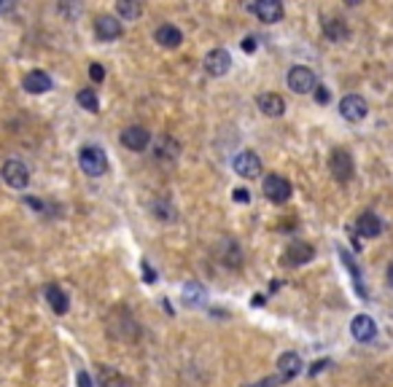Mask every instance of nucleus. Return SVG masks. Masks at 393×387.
Listing matches in <instances>:
<instances>
[{"label": "nucleus", "mask_w": 393, "mask_h": 387, "mask_svg": "<svg viewBox=\"0 0 393 387\" xmlns=\"http://www.w3.org/2000/svg\"><path fill=\"white\" fill-rule=\"evenodd\" d=\"M78 167L89 175V178H102L108 172V156L105 151L98 148V145H84L78 151Z\"/></svg>", "instance_id": "f257e3e1"}, {"label": "nucleus", "mask_w": 393, "mask_h": 387, "mask_svg": "<svg viewBox=\"0 0 393 387\" xmlns=\"http://www.w3.org/2000/svg\"><path fill=\"white\" fill-rule=\"evenodd\" d=\"M328 169H331V175H334L339 183L353 180L356 164H353L350 151H345V148H334V151H331V156H328Z\"/></svg>", "instance_id": "f03ea898"}, {"label": "nucleus", "mask_w": 393, "mask_h": 387, "mask_svg": "<svg viewBox=\"0 0 393 387\" xmlns=\"http://www.w3.org/2000/svg\"><path fill=\"white\" fill-rule=\"evenodd\" d=\"M0 175H3V180H5L11 189H16V191L27 189V183H30V169H27L25 161H19V159L5 161L3 169H0Z\"/></svg>", "instance_id": "7ed1b4c3"}, {"label": "nucleus", "mask_w": 393, "mask_h": 387, "mask_svg": "<svg viewBox=\"0 0 393 387\" xmlns=\"http://www.w3.org/2000/svg\"><path fill=\"white\" fill-rule=\"evenodd\" d=\"M289 86H291V92H296V95H310V92H315L318 78H315V73L310 67L294 64L289 70Z\"/></svg>", "instance_id": "20e7f679"}, {"label": "nucleus", "mask_w": 393, "mask_h": 387, "mask_svg": "<svg viewBox=\"0 0 393 387\" xmlns=\"http://www.w3.org/2000/svg\"><path fill=\"white\" fill-rule=\"evenodd\" d=\"M291 180L289 178H283V175H267L264 178V196L269 199V202H275V204H283V202H289L291 199Z\"/></svg>", "instance_id": "39448f33"}, {"label": "nucleus", "mask_w": 393, "mask_h": 387, "mask_svg": "<svg viewBox=\"0 0 393 387\" xmlns=\"http://www.w3.org/2000/svg\"><path fill=\"white\" fill-rule=\"evenodd\" d=\"M232 169L240 175V178H259L262 175V159L254 154V151H240L234 159H232Z\"/></svg>", "instance_id": "423d86ee"}, {"label": "nucleus", "mask_w": 393, "mask_h": 387, "mask_svg": "<svg viewBox=\"0 0 393 387\" xmlns=\"http://www.w3.org/2000/svg\"><path fill=\"white\" fill-rule=\"evenodd\" d=\"M205 70H207V75H213V78H221V75H227L232 67V57L227 49H213V51H207L205 54Z\"/></svg>", "instance_id": "0eeeda50"}, {"label": "nucleus", "mask_w": 393, "mask_h": 387, "mask_svg": "<svg viewBox=\"0 0 393 387\" xmlns=\"http://www.w3.org/2000/svg\"><path fill=\"white\" fill-rule=\"evenodd\" d=\"M339 113H342V119L345 121H363L366 119V113H369V105H366V99L361 95H348L342 97V102H339Z\"/></svg>", "instance_id": "6e6552de"}, {"label": "nucleus", "mask_w": 393, "mask_h": 387, "mask_svg": "<svg viewBox=\"0 0 393 387\" xmlns=\"http://www.w3.org/2000/svg\"><path fill=\"white\" fill-rule=\"evenodd\" d=\"M148 143H151V132H148L146 127H140V124L127 127L124 132H122V145H124L127 151L140 154V151H146V148H148Z\"/></svg>", "instance_id": "1a4fd4ad"}, {"label": "nucleus", "mask_w": 393, "mask_h": 387, "mask_svg": "<svg viewBox=\"0 0 393 387\" xmlns=\"http://www.w3.org/2000/svg\"><path fill=\"white\" fill-rule=\"evenodd\" d=\"M315 258V248L310 245V242H291L289 248H286V253H283V263L286 266H302V263H307V261H313Z\"/></svg>", "instance_id": "9d476101"}, {"label": "nucleus", "mask_w": 393, "mask_h": 387, "mask_svg": "<svg viewBox=\"0 0 393 387\" xmlns=\"http://www.w3.org/2000/svg\"><path fill=\"white\" fill-rule=\"evenodd\" d=\"M251 11L267 25H275L283 19V3L280 0H256V3H251Z\"/></svg>", "instance_id": "9b49d317"}, {"label": "nucleus", "mask_w": 393, "mask_h": 387, "mask_svg": "<svg viewBox=\"0 0 393 387\" xmlns=\"http://www.w3.org/2000/svg\"><path fill=\"white\" fill-rule=\"evenodd\" d=\"M218 261L224 263V266H229V269H237L240 263H243V248L237 245V239H232V237H221V242H218Z\"/></svg>", "instance_id": "f8f14e48"}, {"label": "nucleus", "mask_w": 393, "mask_h": 387, "mask_svg": "<svg viewBox=\"0 0 393 387\" xmlns=\"http://www.w3.org/2000/svg\"><path fill=\"white\" fill-rule=\"evenodd\" d=\"M383 228H385V224H383V221H380V215H377V213H372V210L361 213L359 221H356V234H359V237H366V239L380 237V234H383Z\"/></svg>", "instance_id": "ddd939ff"}, {"label": "nucleus", "mask_w": 393, "mask_h": 387, "mask_svg": "<svg viewBox=\"0 0 393 387\" xmlns=\"http://www.w3.org/2000/svg\"><path fill=\"white\" fill-rule=\"evenodd\" d=\"M95 32H98L100 40H116V38H122V35H124V27H122L119 16H108V14H102V16L95 19Z\"/></svg>", "instance_id": "4468645a"}, {"label": "nucleus", "mask_w": 393, "mask_h": 387, "mask_svg": "<svg viewBox=\"0 0 393 387\" xmlns=\"http://www.w3.org/2000/svg\"><path fill=\"white\" fill-rule=\"evenodd\" d=\"M350 333H353V339H356V342L369 344V342L377 336V322L372 320L369 315H356L353 322H350Z\"/></svg>", "instance_id": "2eb2a0df"}, {"label": "nucleus", "mask_w": 393, "mask_h": 387, "mask_svg": "<svg viewBox=\"0 0 393 387\" xmlns=\"http://www.w3.org/2000/svg\"><path fill=\"white\" fill-rule=\"evenodd\" d=\"M256 105H259V110H262L264 116H269V119H278V116L286 113V99L280 95H275V92H262V95L256 97Z\"/></svg>", "instance_id": "dca6fc26"}, {"label": "nucleus", "mask_w": 393, "mask_h": 387, "mask_svg": "<svg viewBox=\"0 0 393 387\" xmlns=\"http://www.w3.org/2000/svg\"><path fill=\"white\" fill-rule=\"evenodd\" d=\"M22 86H25V92H30V95H43V92L52 89V78H49V73H43V70H30V73L22 78Z\"/></svg>", "instance_id": "f3484780"}, {"label": "nucleus", "mask_w": 393, "mask_h": 387, "mask_svg": "<svg viewBox=\"0 0 393 387\" xmlns=\"http://www.w3.org/2000/svg\"><path fill=\"white\" fill-rule=\"evenodd\" d=\"M178 154H181L178 140H172L170 134L157 137V143H154V156H157V159L159 161H175L178 159Z\"/></svg>", "instance_id": "a211bd4d"}, {"label": "nucleus", "mask_w": 393, "mask_h": 387, "mask_svg": "<svg viewBox=\"0 0 393 387\" xmlns=\"http://www.w3.org/2000/svg\"><path fill=\"white\" fill-rule=\"evenodd\" d=\"M278 368H280V377L289 382V379H294L302 374V368H304V363H302V357L296 353H283L278 357Z\"/></svg>", "instance_id": "6ab92c4d"}, {"label": "nucleus", "mask_w": 393, "mask_h": 387, "mask_svg": "<svg viewBox=\"0 0 393 387\" xmlns=\"http://www.w3.org/2000/svg\"><path fill=\"white\" fill-rule=\"evenodd\" d=\"M43 296H46V301H49V307L57 312V315H65L67 307H70V301H67V293L57 283H49L46 288H43Z\"/></svg>", "instance_id": "aec40b11"}, {"label": "nucleus", "mask_w": 393, "mask_h": 387, "mask_svg": "<svg viewBox=\"0 0 393 387\" xmlns=\"http://www.w3.org/2000/svg\"><path fill=\"white\" fill-rule=\"evenodd\" d=\"M154 38H157V43L164 46V49H178V46L183 43V32L178 30L175 25H159L157 32H154Z\"/></svg>", "instance_id": "412c9836"}, {"label": "nucleus", "mask_w": 393, "mask_h": 387, "mask_svg": "<svg viewBox=\"0 0 393 387\" xmlns=\"http://www.w3.org/2000/svg\"><path fill=\"white\" fill-rule=\"evenodd\" d=\"M98 382L100 387H127V379H124L116 368H111V366H100Z\"/></svg>", "instance_id": "4be33fe9"}, {"label": "nucleus", "mask_w": 393, "mask_h": 387, "mask_svg": "<svg viewBox=\"0 0 393 387\" xmlns=\"http://www.w3.org/2000/svg\"><path fill=\"white\" fill-rule=\"evenodd\" d=\"M324 32H326V38H331L334 43H342V40L350 35L348 22H342V19H328V22H324Z\"/></svg>", "instance_id": "5701e85b"}, {"label": "nucleus", "mask_w": 393, "mask_h": 387, "mask_svg": "<svg viewBox=\"0 0 393 387\" xmlns=\"http://www.w3.org/2000/svg\"><path fill=\"white\" fill-rule=\"evenodd\" d=\"M205 298H207V293H205V288H202L199 283H186V285H183V301H186L189 307L205 304Z\"/></svg>", "instance_id": "b1692460"}, {"label": "nucleus", "mask_w": 393, "mask_h": 387, "mask_svg": "<svg viewBox=\"0 0 393 387\" xmlns=\"http://www.w3.org/2000/svg\"><path fill=\"white\" fill-rule=\"evenodd\" d=\"M76 102H78L84 110H89V113H98L100 110V99L95 89H81V92L76 95Z\"/></svg>", "instance_id": "393cba45"}, {"label": "nucleus", "mask_w": 393, "mask_h": 387, "mask_svg": "<svg viewBox=\"0 0 393 387\" xmlns=\"http://www.w3.org/2000/svg\"><path fill=\"white\" fill-rule=\"evenodd\" d=\"M151 210H154V215H157V218H159V221H167V224H170V221H175V218H178V213H175V207H172V204H170V202H167V199H157V202H154V207H151Z\"/></svg>", "instance_id": "a878e982"}, {"label": "nucleus", "mask_w": 393, "mask_h": 387, "mask_svg": "<svg viewBox=\"0 0 393 387\" xmlns=\"http://www.w3.org/2000/svg\"><path fill=\"white\" fill-rule=\"evenodd\" d=\"M116 11H119L122 19H137L143 8H140V3H135V0H119V3H116Z\"/></svg>", "instance_id": "bb28decb"}, {"label": "nucleus", "mask_w": 393, "mask_h": 387, "mask_svg": "<svg viewBox=\"0 0 393 387\" xmlns=\"http://www.w3.org/2000/svg\"><path fill=\"white\" fill-rule=\"evenodd\" d=\"M342 253V261H345V266L350 269V274H353V283H356V290H359V296H366V290H363V285H361V269L359 263L353 261V256L350 253H345V250H339Z\"/></svg>", "instance_id": "cd10ccee"}, {"label": "nucleus", "mask_w": 393, "mask_h": 387, "mask_svg": "<svg viewBox=\"0 0 393 387\" xmlns=\"http://www.w3.org/2000/svg\"><path fill=\"white\" fill-rule=\"evenodd\" d=\"M283 382H286V379L278 374V377H267V379H262V382H256V385H248V387H280Z\"/></svg>", "instance_id": "c85d7f7f"}, {"label": "nucleus", "mask_w": 393, "mask_h": 387, "mask_svg": "<svg viewBox=\"0 0 393 387\" xmlns=\"http://www.w3.org/2000/svg\"><path fill=\"white\" fill-rule=\"evenodd\" d=\"M232 199H234L237 204H248V202H251V191H248V189H234V191H232Z\"/></svg>", "instance_id": "c756f323"}, {"label": "nucleus", "mask_w": 393, "mask_h": 387, "mask_svg": "<svg viewBox=\"0 0 393 387\" xmlns=\"http://www.w3.org/2000/svg\"><path fill=\"white\" fill-rule=\"evenodd\" d=\"M89 75H92V81H95V84H100V81L105 78V70H102V64H100V62L89 64Z\"/></svg>", "instance_id": "7c9ffc66"}, {"label": "nucleus", "mask_w": 393, "mask_h": 387, "mask_svg": "<svg viewBox=\"0 0 393 387\" xmlns=\"http://www.w3.org/2000/svg\"><path fill=\"white\" fill-rule=\"evenodd\" d=\"M140 269H143V277H146V283H157V272L151 269V263H148V261H143V263H140Z\"/></svg>", "instance_id": "2f4dec72"}, {"label": "nucleus", "mask_w": 393, "mask_h": 387, "mask_svg": "<svg viewBox=\"0 0 393 387\" xmlns=\"http://www.w3.org/2000/svg\"><path fill=\"white\" fill-rule=\"evenodd\" d=\"M76 382H78V387H92V385H95V382H92V377H89V371H78Z\"/></svg>", "instance_id": "473e14b6"}, {"label": "nucleus", "mask_w": 393, "mask_h": 387, "mask_svg": "<svg viewBox=\"0 0 393 387\" xmlns=\"http://www.w3.org/2000/svg\"><path fill=\"white\" fill-rule=\"evenodd\" d=\"M315 99H318L321 105H324V102H328V99H331V95H328V89H326V86H315Z\"/></svg>", "instance_id": "72a5a7b5"}, {"label": "nucleus", "mask_w": 393, "mask_h": 387, "mask_svg": "<svg viewBox=\"0 0 393 387\" xmlns=\"http://www.w3.org/2000/svg\"><path fill=\"white\" fill-rule=\"evenodd\" d=\"M243 51H248V54L256 51V38H254V35H248V38L243 40Z\"/></svg>", "instance_id": "f704fd0d"}, {"label": "nucleus", "mask_w": 393, "mask_h": 387, "mask_svg": "<svg viewBox=\"0 0 393 387\" xmlns=\"http://www.w3.org/2000/svg\"><path fill=\"white\" fill-rule=\"evenodd\" d=\"M328 366H331L328 360H318V363H313V368H310V374H321V371H324V368H328Z\"/></svg>", "instance_id": "c9c22d12"}, {"label": "nucleus", "mask_w": 393, "mask_h": 387, "mask_svg": "<svg viewBox=\"0 0 393 387\" xmlns=\"http://www.w3.org/2000/svg\"><path fill=\"white\" fill-rule=\"evenodd\" d=\"M251 304H254V307H264V304H267V298H264L262 293H256V296L251 298Z\"/></svg>", "instance_id": "e433bc0d"}, {"label": "nucleus", "mask_w": 393, "mask_h": 387, "mask_svg": "<svg viewBox=\"0 0 393 387\" xmlns=\"http://www.w3.org/2000/svg\"><path fill=\"white\" fill-rule=\"evenodd\" d=\"M14 11V3H0V14H11Z\"/></svg>", "instance_id": "4c0bfd02"}, {"label": "nucleus", "mask_w": 393, "mask_h": 387, "mask_svg": "<svg viewBox=\"0 0 393 387\" xmlns=\"http://www.w3.org/2000/svg\"><path fill=\"white\" fill-rule=\"evenodd\" d=\"M388 283H391V288H393V263L388 266Z\"/></svg>", "instance_id": "58836bf2"}]
</instances>
